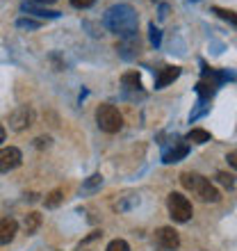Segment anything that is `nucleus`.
I'll list each match as a JSON object with an SVG mask.
<instances>
[{"label": "nucleus", "instance_id": "1", "mask_svg": "<svg viewBox=\"0 0 237 251\" xmlns=\"http://www.w3.org/2000/svg\"><path fill=\"white\" fill-rule=\"evenodd\" d=\"M103 23H105L107 30L117 32L118 37L130 39V37H135V32H137L139 19H137V12H135L130 5H114L105 12Z\"/></svg>", "mask_w": 237, "mask_h": 251}, {"label": "nucleus", "instance_id": "2", "mask_svg": "<svg viewBox=\"0 0 237 251\" xmlns=\"http://www.w3.org/2000/svg\"><path fill=\"white\" fill-rule=\"evenodd\" d=\"M180 183L187 192H191L194 197H198L203 203H217L221 194L214 185H212L210 180L201 176V174H194V172H183L180 174Z\"/></svg>", "mask_w": 237, "mask_h": 251}, {"label": "nucleus", "instance_id": "3", "mask_svg": "<svg viewBox=\"0 0 237 251\" xmlns=\"http://www.w3.org/2000/svg\"><path fill=\"white\" fill-rule=\"evenodd\" d=\"M96 124H98V128L103 132L114 135V132H118L123 128V117H121V112L114 105L103 103V105L96 107Z\"/></svg>", "mask_w": 237, "mask_h": 251}, {"label": "nucleus", "instance_id": "4", "mask_svg": "<svg viewBox=\"0 0 237 251\" xmlns=\"http://www.w3.org/2000/svg\"><path fill=\"white\" fill-rule=\"evenodd\" d=\"M166 208H169V215L173 217V222H190L194 210H191V201L187 197H183L180 192H171L169 199H166Z\"/></svg>", "mask_w": 237, "mask_h": 251}, {"label": "nucleus", "instance_id": "5", "mask_svg": "<svg viewBox=\"0 0 237 251\" xmlns=\"http://www.w3.org/2000/svg\"><path fill=\"white\" fill-rule=\"evenodd\" d=\"M32 121H34V112L30 105H19L12 114H9V128L16 132L25 130L27 126H32Z\"/></svg>", "mask_w": 237, "mask_h": 251}, {"label": "nucleus", "instance_id": "6", "mask_svg": "<svg viewBox=\"0 0 237 251\" xmlns=\"http://www.w3.org/2000/svg\"><path fill=\"white\" fill-rule=\"evenodd\" d=\"M21 162H23V153H21L16 146H5V149H0V174L14 172Z\"/></svg>", "mask_w": 237, "mask_h": 251}, {"label": "nucleus", "instance_id": "7", "mask_svg": "<svg viewBox=\"0 0 237 251\" xmlns=\"http://www.w3.org/2000/svg\"><path fill=\"white\" fill-rule=\"evenodd\" d=\"M155 242L166 251H173V249L180 247V238H178V233L173 231L171 226H162V228H158V231H155Z\"/></svg>", "mask_w": 237, "mask_h": 251}, {"label": "nucleus", "instance_id": "8", "mask_svg": "<svg viewBox=\"0 0 237 251\" xmlns=\"http://www.w3.org/2000/svg\"><path fill=\"white\" fill-rule=\"evenodd\" d=\"M16 233H19L16 219H12V217L0 219V245H9V242L16 238Z\"/></svg>", "mask_w": 237, "mask_h": 251}, {"label": "nucleus", "instance_id": "9", "mask_svg": "<svg viewBox=\"0 0 237 251\" xmlns=\"http://www.w3.org/2000/svg\"><path fill=\"white\" fill-rule=\"evenodd\" d=\"M178 75H180V66H165L162 73L155 78V89H165L166 85H171Z\"/></svg>", "mask_w": 237, "mask_h": 251}, {"label": "nucleus", "instance_id": "10", "mask_svg": "<svg viewBox=\"0 0 237 251\" xmlns=\"http://www.w3.org/2000/svg\"><path fill=\"white\" fill-rule=\"evenodd\" d=\"M23 12H30L39 19H57L59 12H53V9H46V7H39L37 2H23Z\"/></svg>", "mask_w": 237, "mask_h": 251}, {"label": "nucleus", "instance_id": "11", "mask_svg": "<svg viewBox=\"0 0 237 251\" xmlns=\"http://www.w3.org/2000/svg\"><path fill=\"white\" fill-rule=\"evenodd\" d=\"M183 155H187V144H185V142H178L169 151H165V162H178Z\"/></svg>", "mask_w": 237, "mask_h": 251}, {"label": "nucleus", "instance_id": "12", "mask_svg": "<svg viewBox=\"0 0 237 251\" xmlns=\"http://www.w3.org/2000/svg\"><path fill=\"white\" fill-rule=\"evenodd\" d=\"M39 226H41V215L39 212H30V215H25V219H23V228H25L27 235L37 233Z\"/></svg>", "mask_w": 237, "mask_h": 251}, {"label": "nucleus", "instance_id": "13", "mask_svg": "<svg viewBox=\"0 0 237 251\" xmlns=\"http://www.w3.org/2000/svg\"><path fill=\"white\" fill-rule=\"evenodd\" d=\"M187 142H191V144H208L210 142V132L203 130V128H191L190 135H187Z\"/></svg>", "mask_w": 237, "mask_h": 251}, {"label": "nucleus", "instance_id": "14", "mask_svg": "<svg viewBox=\"0 0 237 251\" xmlns=\"http://www.w3.org/2000/svg\"><path fill=\"white\" fill-rule=\"evenodd\" d=\"M62 201H64V192H62V190H53V192H48V194H46L44 205H46L48 210H53V208H57Z\"/></svg>", "mask_w": 237, "mask_h": 251}, {"label": "nucleus", "instance_id": "15", "mask_svg": "<svg viewBox=\"0 0 237 251\" xmlns=\"http://www.w3.org/2000/svg\"><path fill=\"white\" fill-rule=\"evenodd\" d=\"M121 82H123V87H125V89H139V87H142V80H139L137 71L125 73L123 78H121Z\"/></svg>", "mask_w": 237, "mask_h": 251}, {"label": "nucleus", "instance_id": "16", "mask_svg": "<svg viewBox=\"0 0 237 251\" xmlns=\"http://www.w3.org/2000/svg\"><path fill=\"white\" fill-rule=\"evenodd\" d=\"M212 12L217 14L219 19H224V21H228V23H233V25L237 27V14L235 12H231V9H224V7H214Z\"/></svg>", "mask_w": 237, "mask_h": 251}, {"label": "nucleus", "instance_id": "17", "mask_svg": "<svg viewBox=\"0 0 237 251\" xmlns=\"http://www.w3.org/2000/svg\"><path fill=\"white\" fill-rule=\"evenodd\" d=\"M100 185H103V176H100V174H94V176H89V180H87L85 185H82V192H94Z\"/></svg>", "mask_w": 237, "mask_h": 251}, {"label": "nucleus", "instance_id": "18", "mask_svg": "<svg viewBox=\"0 0 237 251\" xmlns=\"http://www.w3.org/2000/svg\"><path fill=\"white\" fill-rule=\"evenodd\" d=\"M105 251H130V247H128L125 240H112V242L107 245Z\"/></svg>", "mask_w": 237, "mask_h": 251}, {"label": "nucleus", "instance_id": "19", "mask_svg": "<svg viewBox=\"0 0 237 251\" xmlns=\"http://www.w3.org/2000/svg\"><path fill=\"white\" fill-rule=\"evenodd\" d=\"M217 183H221L224 187H233V185H235V180H233V174H228V172H219V174H217Z\"/></svg>", "mask_w": 237, "mask_h": 251}, {"label": "nucleus", "instance_id": "20", "mask_svg": "<svg viewBox=\"0 0 237 251\" xmlns=\"http://www.w3.org/2000/svg\"><path fill=\"white\" fill-rule=\"evenodd\" d=\"M16 25L19 27H27V30H34V27H39L37 21H30V19H19L16 21Z\"/></svg>", "mask_w": 237, "mask_h": 251}, {"label": "nucleus", "instance_id": "21", "mask_svg": "<svg viewBox=\"0 0 237 251\" xmlns=\"http://www.w3.org/2000/svg\"><path fill=\"white\" fill-rule=\"evenodd\" d=\"M96 0H71L73 7H78V9H87V7H92Z\"/></svg>", "mask_w": 237, "mask_h": 251}, {"label": "nucleus", "instance_id": "22", "mask_svg": "<svg viewBox=\"0 0 237 251\" xmlns=\"http://www.w3.org/2000/svg\"><path fill=\"white\" fill-rule=\"evenodd\" d=\"M151 41H153V44H155V46H158V44H160V30H158V27H155V25H151Z\"/></svg>", "mask_w": 237, "mask_h": 251}, {"label": "nucleus", "instance_id": "23", "mask_svg": "<svg viewBox=\"0 0 237 251\" xmlns=\"http://www.w3.org/2000/svg\"><path fill=\"white\" fill-rule=\"evenodd\" d=\"M228 162H231V167L237 172V151H233V153H228Z\"/></svg>", "mask_w": 237, "mask_h": 251}, {"label": "nucleus", "instance_id": "24", "mask_svg": "<svg viewBox=\"0 0 237 251\" xmlns=\"http://www.w3.org/2000/svg\"><path fill=\"white\" fill-rule=\"evenodd\" d=\"M37 146H39V149H44V146H50V137H39V139H37Z\"/></svg>", "mask_w": 237, "mask_h": 251}, {"label": "nucleus", "instance_id": "25", "mask_svg": "<svg viewBox=\"0 0 237 251\" xmlns=\"http://www.w3.org/2000/svg\"><path fill=\"white\" fill-rule=\"evenodd\" d=\"M34 2H37V5H53L55 0H34Z\"/></svg>", "mask_w": 237, "mask_h": 251}, {"label": "nucleus", "instance_id": "26", "mask_svg": "<svg viewBox=\"0 0 237 251\" xmlns=\"http://www.w3.org/2000/svg\"><path fill=\"white\" fill-rule=\"evenodd\" d=\"M2 142H5V128L0 126V144H2Z\"/></svg>", "mask_w": 237, "mask_h": 251}, {"label": "nucleus", "instance_id": "27", "mask_svg": "<svg viewBox=\"0 0 237 251\" xmlns=\"http://www.w3.org/2000/svg\"><path fill=\"white\" fill-rule=\"evenodd\" d=\"M153 2H155V0H153Z\"/></svg>", "mask_w": 237, "mask_h": 251}]
</instances>
